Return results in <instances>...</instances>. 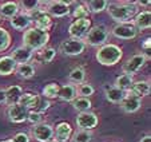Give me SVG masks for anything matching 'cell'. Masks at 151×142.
Wrapping results in <instances>:
<instances>
[{
  "mask_svg": "<svg viewBox=\"0 0 151 142\" xmlns=\"http://www.w3.org/2000/svg\"><path fill=\"white\" fill-rule=\"evenodd\" d=\"M15 71H16V74L20 78H24V79H29V78H32L35 75V67L32 64H29V63H27V64H16Z\"/></svg>",
  "mask_w": 151,
  "mask_h": 142,
  "instance_id": "83f0119b",
  "label": "cell"
},
{
  "mask_svg": "<svg viewBox=\"0 0 151 142\" xmlns=\"http://www.w3.org/2000/svg\"><path fill=\"white\" fill-rule=\"evenodd\" d=\"M140 142H151V137L150 135H145L142 139H140Z\"/></svg>",
  "mask_w": 151,
  "mask_h": 142,
  "instance_id": "7bdbcfd3",
  "label": "cell"
},
{
  "mask_svg": "<svg viewBox=\"0 0 151 142\" xmlns=\"http://www.w3.org/2000/svg\"><path fill=\"white\" fill-rule=\"evenodd\" d=\"M3 142H14L12 139H6V141H3Z\"/></svg>",
  "mask_w": 151,
  "mask_h": 142,
  "instance_id": "f6af8a7d",
  "label": "cell"
},
{
  "mask_svg": "<svg viewBox=\"0 0 151 142\" xmlns=\"http://www.w3.org/2000/svg\"><path fill=\"white\" fill-rule=\"evenodd\" d=\"M55 55H56V50L52 49V47H47V49L39 50V52H37V59H39L40 62L48 63L54 59Z\"/></svg>",
  "mask_w": 151,
  "mask_h": 142,
  "instance_id": "4dcf8cb0",
  "label": "cell"
},
{
  "mask_svg": "<svg viewBox=\"0 0 151 142\" xmlns=\"http://www.w3.org/2000/svg\"><path fill=\"white\" fill-rule=\"evenodd\" d=\"M72 107L75 110H78L79 113H84V111H88L92 107V103L88 98H82V97H76L74 101L71 102Z\"/></svg>",
  "mask_w": 151,
  "mask_h": 142,
  "instance_id": "4316f807",
  "label": "cell"
},
{
  "mask_svg": "<svg viewBox=\"0 0 151 142\" xmlns=\"http://www.w3.org/2000/svg\"><path fill=\"white\" fill-rule=\"evenodd\" d=\"M32 20H31V17H29V15L26 14V12H20V14L15 15V16L9 20L12 28L17 30V31H23V30L28 28Z\"/></svg>",
  "mask_w": 151,
  "mask_h": 142,
  "instance_id": "2e32d148",
  "label": "cell"
},
{
  "mask_svg": "<svg viewBox=\"0 0 151 142\" xmlns=\"http://www.w3.org/2000/svg\"><path fill=\"white\" fill-rule=\"evenodd\" d=\"M50 35L47 31L39 30L36 27L28 28L23 35V46L27 49L32 50V51H39V50L44 49V46L48 43Z\"/></svg>",
  "mask_w": 151,
  "mask_h": 142,
  "instance_id": "7a4b0ae2",
  "label": "cell"
},
{
  "mask_svg": "<svg viewBox=\"0 0 151 142\" xmlns=\"http://www.w3.org/2000/svg\"><path fill=\"white\" fill-rule=\"evenodd\" d=\"M150 90H151L150 83L146 82V80H140V82H135L134 85H132V87L130 88V93L138 98H142V97L148 95Z\"/></svg>",
  "mask_w": 151,
  "mask_h": 142,
  "instance_id": "7402d4cb",
  "label": "cell"
},
{
  "mask_svg": "<svg viewBox=\"0 0 151 142\" xmlns=\"http://www.w3.org/2000/svg\"><path fill=\"white\" fill-rule=\"evenodd\" d=\"M92 134L88 130H79L74 134V142H91Z\"/></svg>",
  "mask_w": 151,
  "mask_h": 142,
  "instance_id": "e575fe53",
  "label": "cell"
},
{
  "mask_svg": "<svg viewBox=\"0 0 151 142\" xmlns=\"http://www.w3.org/2000/svg\"><path fill=\"white\" fill-rule=\"evenodd\" d=\"M76 125L80 128V130H91L98 126V117L95 113L91 111H84V113L78 114Z\"/></svg>",
  "mask_w": 151,
  "mask_h": 142,
  "instance_id": "8fae6325",
  "label": "cell"
},
{
  "mask_svg": "<svg viewBox=\"0 0 151 142\" xmlns=\"http://www.w3.org/2000/svg\"><path fill=\"white\" fill-rule=\"evenodd\" d=\"M50 142H59V141H56V139H51Z\"/></svg>",
  "mask_w": 151,
  "mask_h": 142,
  "instance_id": "bcb514c9",
  "label": "cell"
},
{
  "mask_svg": "<svg viewBox=\"0 0 151 142\" xmlns=\"http://www.w3.org/2000/svg\"><path fill=\"white\" fill-rule=\"evenodd\" d=\"M68 79L75 85H82L83 80L86 79V70L83 67H75L70 71Z\"/></svg>",
  "mask_w": 151,
  "mask_h": 142,
  "instance_id": "f546056e",
  "label": "cell"
},
{
  "mask_svg": "<svg viewBox=\"0 0 151 142\" xmlns=\"http://www.w3.org/2000/svg\"><path fill=\"white\" fill-rule=\"evenodd\" d=\"M19 8H20L19 3H15V1H7V3H4V4L0 6V16L12 19L15 15L19 14Z\"/></svg>",
  "mask_w": 151,
  "mask_h": 142,
  "instance_id": "44dd1931",
  "label": "cell"
},
{
  "mask_svg": "<svg viewBox=\"0 0 151 142\" xmlns=\"http://www.w3.org/2000/svg\"><path fill=\"white\" fill-rule=\"evenodd\" d=\"M90 28H91V20L90 19H78L70 24L68 34L71 36V39L82 40L83 38H86Z\"/></svg>",
  "mask_w": 151,
  "mask_h": 142,
  "instance_id": "5b68a950",
  "label": "cell"
},
{
  "mask_svg": "<svg viewBox=\"0 0 151 142\" xmlns=\"http://www.w3.org/2000/svg\"><path fill=\"white\" fill-rule=\"evenodd\" d=\"M40 97L39 95H35V94H31V93H27V94H23L19 99V105L24 106L26 109L28 110H34L36 107L37 102H39Z\"/></svg>",
  "mask_w": 151,
  "mask_h": 142,
  "instance_id": "d4e9b609",
  "label": "cell"
},
{
  "mask_svg": "<svg viewBox=\"0 0 151 142\" xmlns=\"http://www.w3.org/2000/svg\"><path fill=\"white\" fill-rule=\"evenodd\" d=\"M51 106V103H50V101H43L42 98L39 99V102H37V105H36V107L32 111H36V113H40L42 114L43 111H46L47 109Z\"/></svg>",
  "mask_w": 151,
  "mask_h": 142,
  "instance_id": "f35d334b",
  "label": "cell"
},
{
  "mask_svg": "<svg viewBox=\"0 0 151 142\" xmlns=\"http://www.w3.org/2000/svg\"><path fill=\"white\" fill-rule=\"evenodd\" d=\"M134 85V79H132L131 75L127 74H122L116 78V82H115V87H118L119 90L123 91H130V88Z\"/></svg>",
  "mask_w": 151,
  "mask_h": 142,
  "instance_id": "484cf974",
  "label": "cell"
},
{
  "mask_svg": "<svg viewBox=\"0 0 151 142\" xmlns=\"http://www.w3.org/2000/svg\"><path fill=\"white\" fill-rule=\"evenodd\" d=\"M86 50V43L83 40L76 39H67L60 44V51L62 54L68 55V57H75V55L82 54Z\"/></svg>",
  "mask_w": 151,
  "mask_h": 142,
  "instance_id": "ba28073f",
  "label": "cell"
},
{
  "mask_svg": "<svg viewBox=\"0 0 151 142\" xmlns=\"http://www.w3.org/2000/svg\"><path fill=\"white\" fill-rule=\"evenodd\" d=\"M12 141L14 142H29V137L26 133H17V134H15Z\"/></svg>",
  "mask_w": 151,
  "mask_h": 142,
  "instance_id": "ab89813d",
  "label": "cell"
},
{
  "mask_svg": "<svg viewBox=\"0 0 151 142\" xmlns=\"http://www.w3.org/2000/svg\"><path fill=\"white\" fill-rule=\"evenodd\" d=\"M6 103V90L0 88V105Z\"/></svg>",
  "mask_w": 151,
  "mask_h": 142,
  "instance_id": "b9f144b4",
  "label": "cell"
},
{
  "mask_svg": "<svg viewBox=\"0 0 151 142\" xmlns=\"http://www.w3.org/2000/svg\"><path fill=\"white\" fill-rule=\"evenodd\" d=\"M58 97L62 101H67V102H72L75 98L78 97L76 87L74 85H64L62 87H59L58 91Z\"/></svg>",
  "mask_w": 151,
  "mask_h": 142,
  "instance_id": "d6986e66",
  "label": "cell"
},
{
  "mask_svg": "<svg viewBox=\"0 0 151 142\" xmlns=\"http://www.w3.org/2000/svg\"><path fill=\"white\" fill-rule=\"evenodd\" d=\"M32 135L39 142H50L54 138V129L46 123H39L32 128Z\"/></svg>",
  "mask_w": 151,
  "mask_h": 142,
  "instance_id": "7c38bea8",
  "label": "cell"
},
{
  "mask_svg": "<svg viewBox=\"0 0 151 142\" xmlns=\"http://www.w3.org/2000/svg\"><path fill=\"white\" fill-rule=\"evenodd\" d=\"M0 20H1V16H0Z\"/></svg>",
  "mask_w": 151,
  "mask_h": 142,
  "instance_id": "7dc6e473",
  "label": "cell"
},
{
  "mask_svg": "<svg viewBox=\"0 0 151 142\" xmlns=\"http://www.w3.org/2000/svg\"><path fill=\"white\" fill-rule=\"evenodd\" d=\"M20 6L27 11L26 14H31V12L40 9L39 8L40 1H37V0H32V1H29V0H23V1H20Z\"/></svg>",
  "mask_w": 151,
  "mask_h": 142,
  "instance_id": "d590c367",
  "label": "cell"
},
{
  "mask_svg": "<svg viewBox=\"0 0 151 142\" xmlns=\"http://www.w3.org/2000/svg\"><path fill=\"white\" fill-rule=\"evenodd\" d=\"M86 6H87L86 8L88 9V12L98 14V12H102L104 9H107L109 1H106V0H91V1H87Z\"/></svg>",
  "mask_w": 151,
  "mask_h": 142,
  "instance_id": "f1b7e54d",
  "label": "cell"
},
{
  "mask_svg": "<svg viewBox=\"0 0 151 142\" xmlns=\"http://www.w3.org/2000/svg\"><path fill=\"white\" fill-rule=\"evenodd\" d=\"M22 95H23V90L20 86H11L6 90V103H8V106L16 105L19 103Z\"/></svg>",
  "mask_w": 151,
  "mask_h": 142,
  "instance_id": "ffe728a7",
  "label": "cell"
},
{
  "mask_svg": "<svg viewBox=\"0 0 151 142\" xmlns=\"http://www.w3.org/2000/svg\"><path fill=\"white\" fill-rule=\"evenodd\" d=\"M134 27L138 31H146L151 27V12L150 11H143L137 14L134 17Z\"/></svg>",
  "mask_w": 151,
  "mask_h": 142,
  "instance_id": "e0dca14e",
  "label": "cell"
},
{
  "mask_svg": "<svg viewBox=\"0 0 151 142\" xmlns=\"http://www.w3.org/2000/svg\"><path fill=\"white\" fill-rule=\"evenodd\" d=\"M27 121H28L31 125H39V123H42L43 121V115L40 113H36V111H32L29 110L28 111V115H27Z\"/></svg>",
  "mask_w": 151,
  "mask_h": 142,
  "instance_id": "74e56055",
  "label": "cell"
},
{
  "mask_svg": "<svg viewBox=\"0 0 151 142\" xmlns=\"http://www.w3.org/2000/svg\"><path fill=\"white\" fill-rule=\"evenodd\" d=\"M58 91H59V86L56 83H50V85L44 86L42 94L48 99H54V98L58 97Z\"/></svg>",
  "mask_w": 151,
  "mask_h": 142,
  "instance_id": "1f68e13d",
  "label": "cell"
},
{
  "mask_svg": "<svg viewBox=\"0 0 151 142\" xmlns=\"http://www.w3.org/2000/svg\"><path fill=\"white\" fill-rule=\"evenodd\" d=\"M72 1H60V0H56V1H51L48 3V7H47V14L50 16L54 17H64L67 15H70V4Z\"/></svg>",
  "mask_w": 151,
  "mask_h": 142,
  "instance_id": "9c48e42d",
  "label": "cell"
},
{
  "mask_svg": "<svg viewBox=\"0 0 151 142\" xmlns=\"http://www.w3.org/2000/svg\"><path fill=\"white\" fill-rule=\"evenodd\" d=\"M150 46H151V39L147 38V39L143 42V50H145V51H148V50H150Z\"/></svg>",
  "mask_w": 151,
  "mask_h": 142,
  "instance_id": "60d3db41",
  "label": "cell"
},
{
  "mask_svg": "<svg viewBox=\"0 0 151 142\" xmlns=\"http://www.w3.org/2000/svg\"><path fill=\"white\" fill-rule=\"evenodd\" d=\"M11 58L15 60L16 64H27V63H29V60L34 58V51L27 49V47H24V46L16 47V49L12 51Z\"/></svg>",
  "mask_w": 151,
  "mask_h": 142,
  "instance_id": "9a60e30c",
  "label": "cell"
},
{
  "mask_svg": "<svg viewBox=\"0 0 151 142\" xmlns=\"http://www.w3.org/2000/svg\"><path fill=\"white\" fill-rule=\"evenodd\" d=\"M120 106H122V110L124 111V113L132 114V113H137V111L142 107V101H140V98L132 95L131 93H127L124 99L120 102Z\"/></svg>",
  "mask_w": 151,
  "mask_h": 142,
  "instance_id": "5bb4252c",
  "label": "cell"
},
{
  "mask_svg": "<svg viewBox=\"0 0 151 142\" xmlns=\"http://www.w3.org/2000/svg\"><path fill=\"white\" fill-rule=\"evenodd\" d=\"M146 60H147V58L145 57L143 54H135L132 55L130 59L126 60V63L122 66V71L123 74H127V75H134L135 72H138V71L140 70V68L145 66Z\"/></svg>",
  "mask_w": 151,
  "mask_h": 142,
  "instance_id": "52a82bcc",
  "label": "cell"
},
{
  "mask_svg": "<svg viewBox=\"0 0 151 142\" xmlns=\"http://www.w3.org/2000/svg\"><path fill=\"white\" fill-rule=\"evenodd\" d=\"M127 95V93L123 90H119L118 87H109L107 90H106V98H107V101L111 103H120L123 99H124V97Z\"/></svg>",
  "mask_w": 151,
  "mask_h": 142,
  "instance_id": "603a6c76",
  "label": "cell"
},
{
  "mask_svg": "<svg viewBox=\"0 0 151 142\" xmlns=\"http://www.w3.org/2000/svg\"><path fill=\"white\" fill-rule=\"evenodd\" d=\"M112 35L122 40H131L137 38L138 30L131 23H119L112 28Z\"/></svg>",
  "mask_w": 151,
  "mask_h": 142,
  "instance_id": "8992f818",
  "label": "cell"
},
{
  "mask_svg": "<svg viewBox=\"0 0 151 142\" xmlns=\"http://www.w3.org/2000/svg\"><path fill=\"white\" fill-rule=\"evenodd\" d=\"M76 93H78V95L82 98H88L95 93V90L88 83H82V85H79V87L76 88Z\"/></svg>",
  "mask_w": 151,
  "mask_h": 142,
  "instance_id": "836d02e7",
  "label": "cell"
},
{
  "mask_svg": "<svg viewBox=\"0 0 151 142\" xmlns=\"http://www.w3.org/2000/svg\"><path fill=\"white\" fill-rule=\"evenodd\" d=\"M109 40V30L106 26H95L90 28L84 38L86 46H92V47H102L106 44V42Z\"/></svg>",
  "mask_w": 151,
  "mask_h": 142,
  "instance_id": "277c9868",
  "label": "cell"
},
{
  "mask_svg": "<svg viewBox=\"0 0 151 142\" xmlns=\"http://www.w3.org/2000/svg\"><path fill=\"white\" fill-rule=\"evenodd\" d=\"M11 44V35L7 32V30L0 27V52L6 51Z\"/></svg>",
  "mask_w": 151,
  "mask_h": 142,
  "instance_id": "d6a6232c",
  "label": "cell"
},
{
  "mask_svg": "<svg viewBox=\"0 0 151 142\" xmlns=\"http://www.w3.org/2000/svg\"><path fill=\"white\" fill-rule=\"evenodd\" d=\"M71 133H72V129H71V126H70V123H67V122L58 123L54 130V135L56 137V141H59V142L68 141Z\"/></svg>",
  "mask_w": 151,
  "mask_h": 142,
  "instance_id": "ac0fdd59",
  "label": "cell"
},
{
  "mask_svg": "<svg viewBox=\"0 0 151 142\" xmlns=\"http://www.w3.org/2000/svg\"><path fill=\"white\" fill-rule=\"evenodd\" d=\"M137 6H150V1H138Z\"/></svg>",
  "mask_w": 151,
  "mask_h": 142,
  "instance_id": "ee69618b",
  "label": "cell"
},
{
  "mask_svg": "<svg viewBox=\"0 0 151 142\" xmlns=\"http://www.w3.org/2000/svg\"><path fill=\"white\" fill-rule=\"evenodd\" d=\"M28 109H26L24 106L19 105H11L8 107V118L11 122L14 123H22L24 121H27V115H28Z\"/></svg>",
  "mask_w": 151,
  "mask_h": 142,
  "instance_id": "4fadbf2b",
  "label": "cell"
},
{
  "mask_svg": "<svg viewBox=\"0 0 151 142\" xmlns=\"http://www.w3.org/2000/svg\"><path fill=\"white\" fill-rule=\"evenodd\" d=\"M88 9L86 8L84 6H78L76 8L74 9V12H72V16L76 17L78 19H88Z\"/></svg>",
  "mask_w": 151,
  "mask_h": 142,
  "instance_id": "8d00e7d4",
  "label": "cell"
},
{
  "mask_svg": "<svg viewBox=\"0 0 151 142\" xmlns=\"http://www.w3.org/2000/svg\"><path fill=\"white\" fill-rule=\"evenodd\" d=\"M96 60L103 66H114L122 59L123 52L116 44H104L96 51Z\"/></svg>",
  "mask_w": 151,
  "mask_h": 142,
  "instance_id": "3957f363",
  "label": "cell"
},
{
  "mask_svg": "<svg viewBox=\"0 0 151 142\" xmlns=\"http://www.w3.org/2000/svg\"><path fill=\"white\" fill-rule=\"evenodd\" d=\"M16 68V63L11 57L0 58V75H11Z\"/></svg>",
  "mask_w": 151,
  "mask_h": 142,
  "instance_id": "cb8c5ba5",
  "label": "cell"
},
{
  "mask_svg": "<svg viewBox=\"0 0 151 142\" xmlns=\"http://www.w3.org/2000/svg\"><path fill=\"white\" fill-rule=\"evenodd\" d=\"M31 20H34L35 24H36V28L43 30V31H47L52 27V19L46 11H42V9H37L34 11L31 14H28Z\"/></svg>",
  "mask_w": 151,
  "mask_h": 142,
  "instance_id": "30bf717a",
  "label": "cell"
},
{
  "mask_svg": "<svg viewBox=\"0 0 151 142\" xmlns=\"http://www.w3.org/2000/svg\"><path fill=\"white\" fill-rule=\"evenodd\" d=\"M107 12L118 23H130V20L134 19L138 14V6L137 3H122V4H109Z\"/></svg>",
  "mask_w": 151,
  "mask_h": 142,
  "instance_id": "6da1fadb",
  "label": "cell"
}]
</instances>
